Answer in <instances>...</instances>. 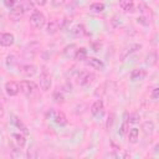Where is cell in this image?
<instances>
[{
	"mask_svg": "<svg viewBox=\"0 0 159 159\" xmlns=\"http://www.w3.org/2000/svg\"><path fill=\"white\" fill-rule=\"evenodd\" d=\"M19 87H20V91L24 93L25 97L27 98H34L37 96L39 93V87L35 82L32 81H29V80H24V81H20L19 83Z\"/></svg>",
	"mask_w": 159,
	"mask_h": 159,
	"instance_id": "obj_1",
	"label": "cell"
},
{
	"mask_svg": "<svg viewBox=\"0 0 159 159\" xmlns=\"http://www.w3.org/2000/svg\"><path fill=\"white\" fill-rule=\"evenodd\" d=\"M30 24L37 29V30H41L45 27L46 25V16L43 15V12H41L40 10H34L32 14L30 15Z\"/></svg>",
	"mask_w": 159,
	"mask_h": 159,
	"instance_id": "obj_2",
	"label": "cell"
},
{
	"mask_svg": "<svg viewBox=\"0 0 159 159\" xmlns=\"http://www.w3.org/2000/svg\"><path fill=\"white\" fill-rule=\"evenodd\" d=\"M47 117H50V119H52L57 125L60 127H63L67 124V117L63 112L61 111H53V109H50L47 112Z\"/></svg>",
	"mask_w": 159,
	"mask_h": 159,
	"instance_id": "obj_3",
	"label": "cell"
},
{
	"mask_svg": "<svg viewBox=\"0 0 159 159\" xmlns=\"http://www.w3.org/2000/svg\"><path fill=\"white\" fill-rule=\"evenodd\" d=\"M94 80H96V76L92 72H88V71H82L78 75V83L83 87L91 86L94 82Z\"/></svg>",
	"mask_w": 159,
	"mask_h": 159,
	"instance_id": "obj_4",
	"label": "cell"
},
{
	"mask_svg": "<svg viewBox=\"0 0 159 159\" xmlns=\"http://www.w3.org/2000/svg\"><path fill=\"white\" fill-rule=\"evenodd\" d=\"M51 84H52V80H51V76L50 73L43 70L41 73H40V88L43 91V92H48L50 88H51Z\"/></svg>",
	"mask_w": 159,
	"mask_h": 159,
	"instance_id": "obj_5",
	"label": "cell"
},
{
	"mask_svg": "<svg viewBox=\"0 0 159 159\" xmlns=\"http://www.w3.org/2000/svg\"><path fill=\"white\" fill-rule=\"evenodd\" d=\"M91 113L96 118H101L104 114V104L102 99H96L91 106Z\"/></svg>",
	"mask_w": 159,
	"mask_h": 159,
	"instance_id": "obj_6",
	"label": "cell"
},
{
	"mask_svg": "<svg viewBox=\"0 0 159 159\" xmlns=\"http://www.w3.org/2000/svg\"><path fill=\"white\" fill-rule=\"evenodd\" d=\"M5 92L9 97H15L19 94L20 92V87H19V83L15 82V81H7L5 83Z\"/></svg>",
	"mask_w": 159,
	"mask_h": 159,
	"instance_id": "obj_7",
	"label": "cell"
},
{
	"mask_svg": "<svg viewBox=\"0 0 159 159\" xmlns=\"http://www.w3.org/2000/svg\"><path fill=\"white\" fill-rule=\"evenodd\" d=\"M36 72H37V67L32 63H26V65H22L20 67V73L24 77H27V78L34 77L36 75Z\"/></svg>",
	"mask_w": 159,
	"mask_h": 159,
	"instance_id": "obj_8",
	"label": "cell"
},
{
	"mask_svg": "<svg viewBox=\"0 0 159 159\" xmlns=\"http://www.w3.org/2000/svg\"><path fill=\"white\" fill-rule=\"evenodd\" d=\"M11 123H12V125H15L17 129H19V132H21L22 134H25V135H29V128H27V125L20 119V117H17V116H15V114H12L11 116Z\"/></svg>",
	"mask_w": 159,
	"mask_h": 159,
	"instance_id": "obj_9",
	"label": "cell"
},
{
	"mask_svg": "<svg viewBox=\"0 0 159 159\" xmlns=\"http://www.w3.org/2000/svg\"><path fill=\"white\" fill-rule=\"evenodd\" d=\"M15 43V36L10 32H2L0 34V46L2 47H10Z\"/></svg>",
	"mask_w": 159,
	"mask_h": 159,
	"instance_id": "obj_10",
	"label": "cell"
},
{
	"mask_svg": "<svg viewBox=\"0 0 159 159\" xmlns=\"http://www.w3.org/2000/svg\"><path fill=\"white\" fill-rule=\"evenodd\" d=\"M84 63H86L87 66L92 67L93 70H99V71H102V70L104 68L103 61L99 60V58H97V57H87V58L84 60Z\"/></svg>",
	"mask_w": 159,
	"mask_h": 159,
	"instance_id": "obj_11",
	"label": "cell"
},
{
	"mask_svg": "<svg viewBox=\"0 0 159 159\" xmlns=\"http://www.w3.org/2000/svg\"><path fill=\"white\" fill-rule=\"evenodd\" d=\"M147 76V71L143 68H135L130 72V81L132 82H137V81H142L144 80Z\"/></svg>",
	"mask_w": 159,
	"mask_h": 159,
	"instance_id": "obj_12",
	"label": "cell"
},
{
	"mask_svg": "<svg viewBox=\"0 0 159 159\" xmlns=\"http://www.w3.org/2000/svg\"><path fill=\"white\" fill-rule=\"evenodd\" d=\"M11 137H12V139H14V142H15V144H16L17 148L22 149V148L26 145V135L22 134L21 132H19V133H12Z\"/></svg>",
	"mask_w": 159,
	"mask_h": 159,
	"instance_id": "obj_13",
	"label": "cell"
},
{
	"mask_svg": "<svg viewBox=\"0 0 159 159\" xmlns=\"http://www.w3.org/2000/svg\"><path fill=\"white\" fill-rule=\"evenodd\" d=\"M127 137H128V140H129V143H132V144H135L137 142H138V139H139V129L137 128V127H133V128H128V130H127Z\"/></svg>",
	"mask_w": 159,
	"mask_h": 159,
	"instance_id": "obj_14",
	"label": "cell"
},
{
	"mask_svg": "<svg viewBox=\"0 0 159 159\" xmlns=\"http://www.w3.org/2000/svg\"><path fill=\"white\" fill-rule=\"evenodd\" d=\"M45 26H46V34L47 35H55L60 30V22L57 20H51Z\"/></svg>",
	"mask_w": 159,
	"mask_h": 159,
	"instance_id": "obj_15",
	"label": "cell"
},
{
	"mask_svg": "<svg viewBox=\"0 0 159 159\" xmlns=\"http://www.w3.org/2000/svg\"><path fill=\"white\" fill-rule=\"evenodd\" d=\"M77 46L75 43H71V45H67L63 50H62V55L66 57V58H73L75 57V53L77 51Z\"/></svg>",
	"mask_w": 159,
	"mask_h": 159,
	"instance_id": "obj_16",
	"label": "cell"
},
{
	"mask_svg": "<svg viewBox=\"0 0 159 159\" xmlns=\"http://www.w3.org/2000/svg\"><path fill=\"white\" fill-rule=\"evenodd\" d=\"M119 2V7L125 11V12H130L134 11V0H118Z\"/></svg>",
	"mask_w": 159,
	"mask_h": 159,
	"instance_id": "obj_17",
	"label": "cell"
},
{
	"mask_svg": "<svg viewBox=\"0 0 159 159\" xmlns=\"http://www.w3.org/2000/svg\"><path fill=\"white\" fill-rule=\"evenodd\" d=\"M71 34H72L73 36H76V37H80V36L86 35L87 31H86V27H84L82 24H76V25L71 29Z\"/></svg>",
	"mask_w": 159,
	"mask_h": 159,
	"instance_id": "obj_18",
	"label": "cell"
},
{
	"mask_svg": "<svg viewBox=\"0 0 159 159\" xmlns=\"http://www.w3.org/2000/svg\"><path fill=\"white\" fill-rule=\"evenodd\" d=\"M76 61H84L87 58V50L84 47H78L76 53H75V57H73Z\"/></svg>",
	"mask_w": 159,
	"mask_h": 159,
	"instance_id": "obj_19",
	"label": "cell"
},
{
	"mask_svg": "<svg viewBox=\"0 0 159 159\" xmlns=\"http://www.w3.org/2000/svg\"><path fill=\"white\" fill-rule=\"evenodd\" d=\"M52 99L56 104H63L65 101H66V98H65V96L61 91H55L53 94H52Z\"/></svg>",
	"mask_w": 159,
	"mask_h": 159,
	"instance_id": "obj_20",
	"label": "cell"
},
{
	"mask_svg": "<svg viewBox=\"0 0 159 159\" xmlns=\"http://www.w3.org/2000/svg\"><path fill=\"white\" fill-rule=\"evenodd\" d=\"M89 10L93 12H102L104 10V4L103 2H92L89 5Z\"/></svg>",
	"mask_w": 159,
	"mask_h": 159,
	"instance_id": "obj_21",
	"label": "cell"
},
{
	"mask_svg": "<svg viewBox=\"0 0 159 159\" xmlns=\"http://www.w3.org/2000/svg\"><path fill=\"white\" fill-rule=\"evenodd\" d=\"M21 6H22V10L24 12H27V11H34V5L30 0H21Z\"/></svg>",
	"mask_w": 159,
	"mask_h": 159,
	"instance_id": "obj_22",
	"label": "cell"
},
{
	"mask_svg": "<svg viewBox=\"0 0 159 159\" xmlns=\"http://www.w3.org/2000/svg\"><path fill=\"white\" fill-rule=\"evenodd\" d=\"M127 130H128V114H125V116H124L123 123H122V125H120V128H119L118 133H119L120 135H124Z\"/></svg>",
	"mask_w": 159,
	"mask_h": 159,
	"instance_id": "obj_23",
	"label": "cell"
},
{
	"mask_svg": "<svg viewBox=\"0 0 159 159\" xmlns=\"http://www.w3.org/2000/svg\"><path fill=\"white\" fill-rule=\"evenodd\" d=\"M140 47H142L140 45H132L129 48H127V50H129V51H124V52H123V55H122L120 57H122V58H125L128 55H130L132 52H135V51H137L138 48H140Z\"/></svg>",
	"mask_w": 159,
	"mask_h": 159,
	"instance_id": "obj_24",
	"label": "cell"
},
{
	"mask_svg": "<svg viewBox=\"0 0 159 159\" xmlns=\"http://www.w3.org/2000/svg\"><path fill=\"white\" fill-rule=\"evenodd\" d=\"M143 128H144L145 132L149 129V134H152V133L154 132V123H153V122H145V123L143 124Z\"/></svg>",
	"mask_w": 159,
	"mask_h": 159,
	"instance_id": "obj_25",
	"label": "cell"
},
{
	"mask_svg": "<svg viewBox=\"0 0 159 159\" xmlns=\"http://www.w3.org/2000/svg\"><path fill=\"white\" fill-rule=\"evenodd\" d=\"M150 97H152V99H154V101H157V99L159 98V87H158V86H155V87L153 88V91H152V93H150Z\"/></svg>",
	"mask_w": 159,
	"mask_h": 159,
	"instance_id": "obj_26",
	"label": "cell"
},
{
	"mask_svg": "<svg viewBox=\"0 0 159 159\" xmlns=\"http://www.w3.org/2000/svg\"><path fill=\"white\" fill-rule=\"evenodd\" d=\"M139 116L137 113H133V114H129L128 116V123H137L139 120Z\"/></svg>",
	"mask_w": 159,
	"mask_h": 159,
	"instance_id": "obj_27",
	"label": "cell"
},
{
	"mask_svg": "<svg viewBox=\"0 0 159 159\" xmlns=\"http://www.w3.org/2000/svg\"><path fill=\"white\" fill-rule=\"evenodd\" d=\"M4 4H5V6L7 9H12L14 5L16 4V0H4Z\"/></svg>",
	"mask_w": 159,
	"mask_h": 159,
	"instance_id": "obj_28",
	"label": "cell"
},
{
	"mask_svg": "<svg viewBox=\"0 0 159 159\" xmlns=\"http://www.w3.org/2000/svg\"><path fill=\"white\" fill-rule=\"evenodd\" d=\"M65 1H66V0H52L51 2H52V5H53L55 7H60V6H62V5L65 4Z\"/></svg>",
	"mask_w": 159,
	"mask_h": 159,
	"instance_id": "obj_29",
	"label": "cell"
},
{
	"mask_svg": "<svg viewBox=\"0 0 159 159\" xmlns=\"http://www.w3.org/2000/svg\"><path fill=\"white\" fill-rule=\"evenodd\" d=\"M34 2L39 6H45L47 4V0H34Z\"/></svg>",
	"mask_w": 159,
	"mask_h": 159,
	"instance_id": "obj_30",
	"label": "cell"
},
{
	"mask_svg": "<svg viewBox=\"0 0 159 159\" xmlns=\"http://www.w3.org/2000/svg\"><path fill=\"white\" fill-rule=\"evenodd\" d=\"M5 116V108H4V106L0 103V118H2Z\"/></svg>",
	"mask_w": 159,
	"mask_h": 159,
	"instance_id": "obj_31",
	"label": "cell"
}]
</instances>
